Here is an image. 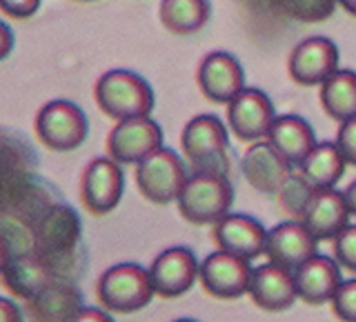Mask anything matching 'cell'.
I'll use <instances>...</instances> for the list:
<instances>
[{"instance_id": "cell-1", "label": "cell", "mask_w": 356, "mask_h": 322, "mask_svg": "<svg viewBox=\"0 0 356 322\" xmlns=\"http://www.w3.org/2000/svg\"><path fill=\"white\" fill-rule=\"evenodd\" d=\"M98 109L111 120L149 116L154 109V92L143 76L129 69H109L94 85Z\"/></svg>"}, {"instance_id": "cell-2", "label": "cell", "mask_w": 356, "mask_h": 322, "mask_svg": "<svg viewBox=\"0 0 356 322\" xmlns=\"http://www.w3.org/2000/svg\"><path fill=\"white\" fill-rule=\"evenodd\" d=\"M178 214L189 225L205 227L214 225L225 214H229L234 203V187L227 173L218 171H196L187 178L181 196H178Z\"/></svg>"}, {"instance_id": "cell-3", "label": "cell", "mask_w": 356, "mask_h": 322, "mask_svg": "<svg viewBox=\"0 0 356 322\" xmlns=\"http://www.w3.org/2000/svg\"><path fill=\"white\" fill-rule=\"evenodd\" d=\"M149 269L136 262H118L109 266L96 282V300L109 314H136L154 298Z\"/></svg>"}, {"instance_id": "cell-4", "label": "cell", "mask_w": 356, "mask_h": 322, "mask_svg": "<svg viewBox=\"0 0 356 322\" xmlns=\"http://www.w3.org/2000/svg\"><path fill=\"white\" fill-rule=\"evenodd\" d=\"M181 147L196 171H229V138L218 116H194L181 133Z\"/></svg>"}, {"instance_id": "cell-5", "label": "cell", "mask_w": 356, "mask_h": 322, "mask_svg": "<svg viewBox=\"0 0 356 322\" xmlns=\"http://www.w3.org/2000/svg\"><path fill=\"white\" fill-rule=\"evenodd\" d=\"M36 138L51 151H74L87 140L89 122L85 111L72 100H49L36 114Z\"/></svg>"}, {"instance_id": "cell-6", "label": "cell", "mask_w": 356, "mask_h": 322, "mask_svg": "<svg viewBox=\"0 0 356 322\" xmlns=\"http://www.w3.org/2000/svg\"><path fill=\"white\" fill-rule=\"evenodd\" d=\"M136 187L145 200L170 205L178 200L187 183V169L176 151L161 147L136 164Z\"/></svg>"}, {"instance_id": "cell-7", "label": "cell", "mask_w": 356, "mask_h": 322, "mask_svg": "<svg viewBox=\"0 0 356 322\" xmlns=\"http://www.w3.org/2000/svg\"><path fill=\"white\" fill-rule=\"evenodd\" d=\"M125 192V176L120 162L111 155H100L85 167L81 176V203L92 216L111 214Z\"/></svg>"}, {"instance_id": "cell-8", "label": "cell", "mask_w": 356, "mask_h": 322, "mask_svg": "<svg viewBox=\"0 0 356 322\" xmlns=\"http://www.w3.org/2000/svg\"><path fill=\"white\" fill-rule=\"evenodd\" d=\"M107 155L120 164H138L163 147V129L149 116L118 120L107 136Z\"/></svg>"}, {"instance_id": "cell-9", "label": "cell", "mask_w": 356, "mask_h": 322, "mask_svg": "<svg viewBox=\"0 0 356 322\" xmlns=\"http://www.w3.org/2000/svg\"><path fill=\"white\" fill-rule=\"evenodd\" d=\"M252 271L248 258L218 249L198 264V280L209 296L234 300L250 291Z\"/></svg>"}, {"instance_id": "cell-10", "label": "cell", "mask_w": 356, "mask_h": 322, "mask_svg": "<svg viewBox=\"0 0 356 322\" xmlns=\"http://www.w3.org/2000/svg\"><path fill=\"white\" fill-rule=\"evenodd\" d=\"M276 111L270 96L256 87H245L227 103V122L236 140L256 142L267 138Z\"/></svg>"}, {"instance_id": "cell-11", "label": "cell", "mask_w": 356, "mask_h": 322, "mask_svg": "<svg viewBox=\"0 0 356 322\" xmlns=\"http://www.w3.org/2000/svg\"><path fill=\"white\" fill-rule=\"evenodd\" d=\"M339 69V47L325 36L298 42L289 53L287 74L298 87H316Z\"/></svg>"}, {"instance_id": "cell-12", "label": "cell", "mask_w": 356, "mask_h": 322, "mask_svg": "<svg viewBox=\"0 0 356 322\" xmlns=\"http://www.w3.org/2000/svg\"><path fill=\"white\" fill-rule=\"evenodd\" d=\"M154 294L172 300L187 294L198 280V260L192 249L170 247L159 253L149 264Z\"/></svg>"}, {"instance_id": "cell-13", "label": "cell", "mask_w": 356, "mask_h": 322, "mask_svg": "<svg viewBox=\"0 0 356 322\" xmlns=\"http://www.w3.org/2000/svg\"><path fill=\"white\" fill-rule=\"evenodd\" d=\"M350 207L343 192L334 187H316L303 207L300 222L314 233L316 240H334L348 227Z\"/></svg>"}, {"instance_id": "cell-14", "label": "cell", "mask_w": 356, "mask_h": 322, "mask_svg": "<svg viewBox=\"0 0 356 322\" xmlns=\"http://www.w3.org/2000/svg\"><path fill=\"white\" fill-rule=\"evenodd\" d=\"M81 240V220L70 207H54L40 218L36 229V244L40 247V258L54 269V262L72 255Z\"/></svg>"}, {"instance_id": "cell-15", "label": "cell", "mask_w": 356, "mask_h": 322, "mask_svg": "<svg viewBox=\"0 0 356 322\" xmlns=\"http://www.w3.org/2000/svg\"><path fill=\"white\" fill-rule=\"evenodd\" d=\"M196 83L207 100L227 105L245 89V74L241 62L227 51H211L198 65Z\"/></svg>"}, {"instance_id": "cell-16", "label": "cell", "mask_w": 356, "mask_h": 322, "mask_svg": "<svg viewBox=\"0 0 356 322\" xmlns=\"http://www.w3.org/2000/svg\"><path fill=\"white\" fill-rule=\"evenodd\" d=\"M241 171L252 189L265 196H276L287 176L292 173V162L278 153L270 140H256L241 158Z\"/></svg>"}, {"instance_id": "cell-17", "label": "cell", "mask_w": 356, "mask_h": 322, "mask_svg": "<svg viewBox=\"0 0 356 322\" xmlns=\"http://www.w3.org/2000/svg\"><path fill=\"white\" fill-rule=\"evenodd\" d=\"M211 240L222 251L236 253L241 258L254 260L265 253L267 229L259 220L243 214H225L211 225Z\"/></svg>"}, {"instance_id": "cell-18", "label": "cell", "mask_w": 356, "mask_h": 322, "mask_svg": "<svg viewBox=\"0 0 356 322\" xmlns=\"http://www.w3.org/2000/svg\"><path fill=\"white\" fill-rule=\"evenodd\" d=\"M316 238L300 220H287L267 231L265 255L272 262L294 271L316 253Z\"/></svg>"}, {"instance_id": "cell-19", "label": "cell", "mask_w": 356, "mask_h": 322, "mask_svg": "<svg viewBox=\"0 0 356 322\" xmlns=\"http://www.w3.org/2000/svg\"><path fill=\"white\" fill-rule=\"evenodd\" d=\"M248 294L256 307H261L263 311H272V314L289 309L298 298L294 273L272 260L252 271Z\"/></svg>"}, {"instance_id": "cell-20", "label": "cell", "mask_w": 356, "mask_h": 322, "mask_svg": "<svg viewBox=\"0 0 356 322\" xmlns=\"http://www.w3.org/2000/svg\"><path fill=\"white\" fill-rule=\"evenodd\" d=\"M294 282L298 298L307 305L332 303L334 294L341 287V264L327 255L314 253L294 269Z\"/></svg>"}, {"instance_id": "cell-21", "label": "cell", "mask_w": 356, "mask_h": 322, "mask_svg": "<svg viewBox=\"0 0 356 322\" xmlns=\"http://www.w3.org/2000/svg\"><path fill=\"white\" fill-rule=\"evenodd\" d=\"M267 140H270L272 147L292 164L303 162L307 158V153L314 149V144H316L314 129L309 127V122L305 118L292 116V114L274 118L270 133H267Z\"/></svg>"}, {"instance_id": "cell-22", "label": "cell", "mask_w": 356, "mask_h": 322, "mask_svg": "<svg viewBox=\"0 0 356 322\" xmlns=\"http://www.w3.org/2000/svg\"><path fill=\"white\" fill-rule=\"evenodd\" d=\"M3 278H5V287L11 289L14 296L22 300H31L54 280V269L38 253H31V255H20L16 260H9L7 269L3 271Z\"/></svg>"}, {"instance_id": "cell-23", "label": "cell", "mask_w": 356, "mask_h": 322, "mask_svg": "<svg viewBox=\"0 0 356 322\" xmlns=\"http://www.w3.org/2000/svg\"><path fill=\"white\" fill-rule=\"evenodd\" d=\"M321 107L337 122L356 116V71L337 69L321 83Z\"/></svg>"}, {"instance_id": "cell-24", "label": "cell", "mask_w": 356, "mask_h": 322, "mask_svg": "<svg viewBox=\"0 0 356 322\" xmlns=\"http://www.w3.org/2000/svg\"><path fill=\"white\" fill-rule=\"evenodd\" d=\"M211 16L209 0H161V25L174 36H192L200 31Z\"/></svg>"}, {"instance_id": "cell-25", "label": "cell", "mask_w": 356, "mask_h": 322, "mask_svg": "<svg viewBox=\"0 0 356 322\" xmlns=\"http://www.w3.org/2000/svg\"><path fill=\"white\" fill-rule=\"evenodd\" d=\"M27 303L31 316H36V320H74L76 311L83 307L76 287L54 280Z\"/></svg>"}, {"instance_id": "cell-26", "label": "cell", "mask_w": 356, "mask_h": 322, "mask_svg": "<svg viewBox=\"0 0 356 322\" xmlns=\"http://www.w3.org/2000/svg\"><path fill=\"white\" fill-rule=\"evenodd\" d=\"M298 167L314 187H334L343 178L348 160L343 158L337 142H316Z\"/></svg>"}, {"instance_id": "cell-27", "label": "cell", "mask_w": 356, "mask_h": 322, "mask_svg": "<svg viewBox=\"0 0 356 322\" xmlns=\"http://www.w3.org/2000/svg\"><path fill=\"white\" fill-rule=\"evenodd\" d=\"M314 185H312L307 178L303 173H289L287 180L283 183V187L278 189V203H281V207L287 211V214H292L296 218H300V214H303V207L305 203L309 200L312 192H314Z\"/></svg>"}, {"instance_id": "cell-28", "label": "cell", "mask_w": 356, "mask_h": 322, "mask_svg": "<svg viewBox=\"0 0 356 322\" xmlns=\"http://www.w3.org/2000/svg\"><path fill=\"white\" fill-rule=\"evenodd\" d=\"M281 3L289 18L314 25V22H323L334 14L339 0H281Z\"/></svg>"}, {"instance_id": "cell-29", "label": "cell", "mask_w": 356, "mask_h": 322, "mask_svg": "<svg viewBox=\"0 0 356 322\" xmlns=\"http://www.w3.org/2000/svg\"><path fill=\"white\" fill-rule=\"evenodd\" d=\"M332 242H334V260L343 269L356 273V225H348Z\"/></svg>"}, {"instance_id": "cell-30", "label": "cell", "mask_w": 356, "mask_h": 322, "mask_svg": "<svg viewBox=\"0 0 356 322\" xmlns=\"http://www.w3.org/2000/svg\"><path fill=\"white\" fill-rule=\"evenodd\" d=\"M332 309L341 320L356 322V278L341 282L332 298Z\"/></svg>"}, {"instance_id": "cell-31", "label": "cell", "mask_w": 356, "mask_h": 322, "mask_svg": "<svg viewBox=\"0 0 356 322\" xmlns=\"http://www.w3.org/2000/svg\"><path fill=\"white\" fill-rule=\"evenodd\" d=\"M337 147L343 153L348 164L356 167V116L350 120H343L337 131Z\"/></svg>"}, {"instance_id": "cell-32", "label": "cell", "mask_w": 356, "mask_h": 322, "mask_svg": "<svg viewBox=\"0 0 356 322\" xmlns=\"http://www.w3.org/2000/svg\"><path fill=\"white\" fill-rule=\"evenodd\" d=\"M42 0H0V14L14 20H27L38 14Z\"/></svg>"}, {"instance_id": "cell-33", "label": "cell", "mask_w": 356, "mask_h": 322, "mask_svg": "<svg viewBox=\"0 0 356 322\" xmlns=\"http://www.w3.org/2000/svg\"><path fill=\"white\" fill-rule=\"evenodd\" d=\"M22 311L20 307L5 296H0V322H20Z\"/></svg>"}, {"instance_id": "cell-34", "label": "cell", "mask_w": 356, "mask_h": 322, "mask_svg": "<svg viewBox=\"0 0 356 322\" xmlns=\"http://www.w3.org/2000/svg\"><path fill=\"white\" fill-rule=\"evenodd\" d=\"M14 49V31L7 22L0 20V60H5Z\"/></svg>"}, {"instance_id": "cell-35", "label": "cell", "mask_w": 356, "mask_h": 322, "mask_svg": "<svg viewBox=\"0 0 356 322\" xmlns=\"http://www.w3.org/2000/svg\"><path fill=\"white\" fill-rule=\"evenodd\" d=\"M76 322H83V320H98V322H105V320H111L109 318V311L107 309H89V307H81L76 311L74 316Z\"/></svg>"}, {"instance_id": "cell-36", "label": "cell", "mask_w": 356, "mask_h": 322, "mask_svg": "<svg viewBox=\"0 0 356 322\" xmlns=\"http://www.w3.org/2000/svg\"><path fill=\"white\" fill-rule=\"evenodd\" d=\"M11 260V255H9V244L7 240L0 236V276H3V271L7 269V264Z\"/></svg>"}, {"instance_id": "cell-37", "label": "cell", "mask_w": 356, "mask_h": 322, "mask_svg": "<svg viewBox=\"0 0 356 322\" xmlns=\"http://www.w3.org/2000/svg\"><path fill=\"white\" fill-rule=\"evenodd\" d=\"M345 200H348V207H350V214L356 216V180L345 189Z\"/></svg>"}, {"instance_id": "cell-38", "label": "cell", "mask_w": 356, "mask_h": 322, "mask_svg": "<svg viewBox=\"0 0 356 322\" xmlns=\"http://www.w3.org/2000/svg\"><path fill=\"white\" fill-rule=\"evenodd\" d=\"M339 5L348 11L350 16H356V0H339Z\"/></svg>"}, {"instance_id": "cell-39", "label": "cell", "mask_w": 356, "mask_h": 322, "mask_svg": "<svg viewBox=\"0 0 356 322\" xmlns=\"http://www.w3.org/2000/svg\"><path fill=\"white\" fill-rule=\"evenodd\" d=\"M78 3H92V0H78Z\"/></svg>"}]
</instances>
